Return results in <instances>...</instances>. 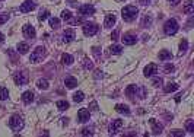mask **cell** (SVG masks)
Returning a JSON list of instances; mask_svg holds the SVG:
<instances>
[{"instance_id": "cell-4", "label": "cell", "mask_w": 194, "mask_h": 137, "mask_svg": "<svg viewBox=\"0 0 194 137\" xmlns=\"http://www.w3.org/2000/svg\"><path fill=\"white\" fill-rule=\"evenodd\" d=\"M25 126V123H23L22 117H19V115H13L10 120H9V127H10L13 131H21Z\"/></svg>"}, {"instance_id": "cell-17", "label": "cell", "mask_w": 194, "mask_h": 137, "mask_svg": "<svg viewBox=\"0 0 194 137\" xmlns=\"http://www.w3.org/2000/svg\"><path fill=\"white\" fill-rule=\"evenodd\" d=\"M64 85H66L69 89H73V88H76V86H78V80H76L75 77L69 76V77L64 79Z\"/></svg>"}, {"instance_id": "cell-8", "label": "cell", "mask_w": 194, "mask_h": 137, "mask_svg": "<svg viewBox=\"0 0 194 137\" xmlns=\"http://www.w3.org/2000/svg\"><path fill=\"white\" fill-rule=\"evenodd\" d=\"M79 13L82 16H86V15H94L95 13V7L92 5H82L79 7Z\"/></svg>"}, {"instance_id": "cell-50", "label": "cell", "mask_w": 194, "mask_h": 137, "mask_svg": "<svg viewBox=\"0 0 194 137\" xmlns=\"http://www.w3.org/2000/svg\"><path fill=\"white\" fill-rule=\"evenodd\" d=\"M181 96H183V95H178L177 98H175V101H177V102H180V101H181Z\"/></svg>"}, {"instance_id": "cell-42", "label": "cell", "mask_w": 194, "mask_h": 137, "mask_svg": "<svg viewBox=\"0 0 194 137\" xmlns=\"http://www.w3.org/2000/svg\"><path fill=\"white\" fill-rule=\"evenodd\" d=\"M165 71H166V73L174 71V66H172V64H166V66H165Z\"/></svg>"}, {"instance_id": "cell-12", "label": "cell", "mask_w": 194, "mask_h": 137, "mask_svg": "<svg viewBox=\"0 0 194 137\" xmlns=\"http://www.w3.org/2000/svg\"><path fill=\"white\" fill-rule=\"evenodd\" d=\"M23 37L28 39L35 38V28L32 25H25L23 26Z\"/></svg>"}, {"instance_id": "cell-34", "label": "cell", "mask_w": 194, "mask_h": 137, "mask_svg": "<svg viewBox=\"0 0 194 137\" xmlns=\"http://www.w3.org/2000/svg\"><path fill=\"white\" fill-rule=\"evenodd\" d=\"M50 26L57 29V28L60 26V19L59 18H50Z\"/></svg>"}, {"instance_id": "cell-22", "label": "cell", "mask_w": 194, "mask_h": 137, "mask_svg": "<svg viewBox=\"0 0 194 137\" xmlns=\"http://www.w3.org/2000/svg\"><path fill=\"white\" fill-rule=\"evenodd\" d=\"M61 61H63V64H66V66H70V64H73V55L70 54H63L61 55Z\"/></svg>"}, {"instance_id": "cell-9", "label": "cell", "mask_w": 194, "mask_h": 137, "mask_svg": "<svg viewBox=\"0 0 194 137\" xmlns=\"http://www.w3.org/2000/svg\"><path fill=\"white\" fill-rule=\"evenodd\" d=\"M123 44H126V45H133L137 42V37L134 35V34H124V37H123Z\"/></svg>"}, {"instance_id": "cell-52", "label": "cell", "mask_w": 194, "mask_h": 137, "mask_svg": "<svg viewBox=\"0 0 194 137\" xmlns=\"http://www.w3.org/2000/svg\"><path fill=\"white\" fill-rule=\"evenodd\" d=\"M118 2H124V0H118Z\"/></svg>"}, {"instance_id": "cell-20", "label": "cell", "mask_w": 194, "mask_h": 137, "mask_svg": "<svg viewBox=\"0 0 194 137\" xmlns=\"http://www.w3.org/2000/svg\"><path fill=\"white\" fill-rule=\"evenodd\" d=\"M115 111H117V112H120V114H126V115L130 114V108H128L127 105H124V104L115 105Z\"/></svg>"}, {"instance_id": "cell-37", "label": "cell", "mask_w": 194, "mask_h": 137, "mask_svg": "<svg viewBox=\"0 0 194 137\" xmlns=\"http://www.w3.org/2000/svg\"><path fill=\"white\" fill-rule=\"evenodd\" d=\"M185 130L188 133H194V121L193 120H188L185 123Z\"/></svg>"}, {"instance_id": "cell-5", "label": "cell", "mask_w": 194, "mask_h": 137, "mask_svg": "<svg viewBox=\"0 0 194 137\" xmlns=\"http://www.w3.org/2000/svg\"><path fill=\"white\" fill-rule=\"evenodd\" d=\"M13 79H15V83H16L18 86H23V85H26V83H28L26 71H16V73H15V76H13Z\"/></svg>"}, {"instance_id": "cell-49", "label": "cell", "mask_w": 194, "mask_h": 137, "mask_svg": "<svg viewBox=\"0 0 194 137\" xmlns=\"http://www.w3.org/2000/svg\"><path fill=\"white\" fill-rule=\"evenodd\" d=\"M3 42H5V35L0 32V44H3Z\"/></svg>"}, {"instance_id": "cell-6", "label": "cell", "mask_w": 194, "mask_h": 137, "mask_svg": "<svg viewBox=\"0 0 194 137\" xmlns=\"http://www.w3.org/2000/svg\"><path fill=\"white\" fill-rule=\"evenodd\" d=\"M98 29H99V26L98 25H95V23H85L83 25V34L86 35V37H92V35H95V34L98 32Z\"/></svg>"}, {"instance_id": "cell-32", "label": "cell", "mask_w": 194, "mask_h": 137, "mask_svg": "<svg viewBox=\"0 0 194 137\" xmlns=\"http://www.w3.org/2000/svg\"><path fill=\"white\" fill-rule=\"evenodd\" d=\"M48 16H50V12H48V10H41V12H39V15H38V21H39V22H44Z\"/></svg>"}, {"instance_id": "cell-29", "label": "cell", "mask_w": 194, "mask_h": 137, "mask_svg": "<svg viewBox=\"0 0 194 137\" xmlns=\"http://www.w3.org/2000/svg\"><path fill=\"white\" fill-rule=\"evenodd\" d=\"M55 105H57V108H59L60 111H66V110H69V107H70L67 101H59Z\"/></svg>"}, {"instance_id": "cell-31", "label": "cell", "mask_w": 194, "mask_h": 137, "mask_svg": "<svg viewBox=\"0 0 194 137\" xmlns=\"http://www.w3.org/2000/svg\"><path fill=\"white\" fill-rule=\"evenodd\" d=\"M177 89H178L177 83H168V85L165 86V92L166 93H171V92H175Z\"/></svg>"}, {"instance_id": "cell-41", "label": "cell", "mask_w": 194, "mask_h": 137, "mask_svg": "<svg viewBox=\"0 0 194 137\" xmlns=\"http://www.w3.org/2000/svg\"><path fill=\"white\" fill-rule=\"evenodd\" d=\"M92 51H94L95 57H96V58H98V60H99V58H101V53H99V48H98V47H94V48H92Z\"/></svg>"}, {"instance_id": "cell-46", "label": "cell", "mask_w": 194, "mask_h": 137, "mask_svg": "<svg viewBox=\"0 0 194 137\" xmlns=\"http://www.w3.org/2000/svg\"><path fill=\"white\" fill-rule=\"evenodd\" d=\"M180 2H181V0H169V3H171L172 6H177Z\"/></svg>"}, {"instance_id": "cell-26", "label": "cell", "mask_w": 194, "mask_h": 137, "mask_svg": "<svg viewBox=\"0 0 194 137\" xmlns=\"http://www.w3.org/2000/svg\"><path fill=\"white\" fill-rule=\"evenodd\" d=\"M184 13H187V15H193L194 13V5L191 2H187L185 6H184Z\"/></svg>"}, {"instance_id": "cell-1", "label": "cell", "mask_w": 194, "mask_h": 137, "mask_svg": "<svg viewBox=\"0 0 194 137\" xmlns=\"http://www.w3.org/2000/svg\"><path fill=\"white\" fill-rule=\"evenodd\" d=\"M121 15H123V19L126 22H133L139 15V9L136 6H126L121 10Z\"/></svg>"}, {"instance_id": "cell-11", "label": "cell", "mask_w": 194, "mask_h": 137, "mask_svg": "<svg viewBox=\"0 0 194 137\" xmlns=\"http://www.w3.org/2000/svg\"><path fill=\"white\" fill-rule=\"evenodd\" d=\"M156 73H158V66H156L155 63H150V64H148V66L144 67V76L146 77L155 76Z\"/></svg>"}, {"instance_id": "cell-30", "label": "cell", "mask_w": 194, "mask_h": 137, "mask_svg": "<svg viewBox=\"0 0 194 137\" xmlns=\"http://www.w3.org/2000/svg\"><path fill=\"white\" fill-rule=\"evenodd\" d=\"M110 53H111V54H121V53H123V47H121V45H111V47H110Z\"/></svg>"}, {"instance_id": "cell-38", "label": "cell", "mask_w": 194, "mask_h": 137, "mask_svg": "<svg viewBox=\"0 0 194 137\" xmlns=\"http://www.w3.org/2000/svg\"><path fill=\"white\" fill-rule=\"evenodd\" d=\"M80 134H82V136H92V134H94V131H92V128H88V127H85L82 131H80Z\"/></svg>"}, {"instance_id": "cell-21", "label": "cell", "mask_w": 194, "mask_h": 137, "mask_svg": "<svg viewBox=\"0 0 194 137\" xmlns=\"http://www.w3.org/2000/svg\"><path fill=\"white\" fill-rule=\"evenodd\" d=\"M171 58H172V54L168 51V50H162V51H159V60L161 61L171 60Z\"/></svg>"}, {"instance_id": "cell-24", "label": "cell", "mask_w": 194, "mask_h": 137, "mask_svg": "<svg viewBox=\"0 0 194 137\" xmlns=\"http://www.w3.org/2000/svg\"><path fill=\"white\" fill-rule=\"evenodd\" d=\"M28 50H29V45L26 42H19L18 44V53H21V54H26Z\"/></svg>"}, {"instance_id": "cell-36", "label": "cell", "mask_w": 194, "mask_h": 137, "mask_svg": "<svg viewBox=\"0 0 194 137\" xmlns=\"http://www.w3.org/2000/svg\"><path fill=\"white\" fill-rule=\"evenodd\" d=\"M83 98H85V95H83V92H76L75 95H73V101L78 104V102H82Z\"/></svg>"}, {"instance_id": "cell-16", "label": "cell", "mask_w": 194, "mask_h": 137, "mask_svg": "<svg viewBox=\"0 0 194 137\" xmlns=\"http://www.w3.org/2000/svg\"><path fill=\"white\" fill-rule=\"evenodd\" d=\"M150 124L153 126V128H152V131H153V134H161L162 131V124H159V123H156L155 118H150Z\"/></svg>"}, {"instance_id": "cell-3", "label": "cell", "mask_w": 194, "mask_h": 137, "mask_svg": "<svg viewBox=\"0 0 194 137\" xmlns=\"http://www.w3.org/2000/svg\"><path fill=\"white\" fill-rule=\"evenodd\" d=\"M45 54H47L45 48L39 45V47H37V48L32 51V54H31V57H29V61H31V63H39V61L45 57Z\"/></svg>"}, {"instance_id": "cell-25", "label": "cell", "mask_w": 194, "mask_h": 137, "mask_svg": "<svg viewBox=\"0 0 194 137\" xmlns=\"http://www.w3.org/2000/svg\"><path fill=\"white\" fill-rule=\"evenodd\" d=\"M143 28H148V26H150L152 25V16L150 15H144L143 16V19H142V23H140Z\"/></svg>"}, {"instance_id": "cell-44", "label": "cell", "mask_w": 194, "mask_h": 137, "mask_svg": "<svg viewBox=\"0 0 194 137\" xmlns=\"http://www.w3.org/2000/svg\"><path fill=\"white\" fill-rule=\"evenodd\" d=\"M91 110H94V111H96L98 110V104H96V102H91Z\"/></svg>"}, {"instance_id": "cell-40", "label": "cell", "mask_w": 194, "mask_h": 137, "mask_svg": "<svg viewBox=\"0 0 194 137\" xmlns=\"http://www.w3.org/2000/svg\"><path fill=\"white\" fill-rule=\"evenodd\" d=\"M9 21V15H0V25H3Z\"/></svg>"}, {"instance_id": "cell-2", "label": "cell", "mask_w": 194, "mask_h": 137, "mask_svg": "<svg viewBox=\"0 0 194 137\" xmlns=\"http://www.w3.org/2000/svg\"><path fill=\"white\" fill-rule=\"evenodd\" d=\"M178 29H180V25L175 19H168L164 25V32L166 35H175L178 32Z\"/></svg>"}, {"instance_id": "cell-10", "label": "cell", "mask_w": 194, "mask_h": 137, "mask_svg": "<svg viewBox=\"0 0 194 137\" xmlns=\"http://www.w3.org/2000/svg\"><path fill=\"white\" fill-rule=\"evenodd\" d=\"M35 3H34L32 0H26V2H23L22 5H21V7H19V9H21V12H22V13H28V12H31V10H34V9H35Z\"/></svg>"}, {"instance_id": "cell-33", "label": "cell", "mask_w": 194, "mask_h": 137, "mask_svg": "<svg viewBox=\"0 0 194 137\" xmlns=\"http://www.w3.org/2000/svg\"><path fill=\"white\" fill-rule=\"evenodd\" d=\"M61 19H63V21H67V22H70V21H72V13H70V10H63L61 12Z\"/></svg>"}, {"instance_id": "cell-27", "label": "cell", "mask_w": 194, "mask_h": 137, "mask_svg": "<svg viewBox=\"0 0 194 137\" xmlns=\"http://www.w3.org/2000/svg\"><path fill=\"white\" fill-rule=\"evenodd\" d=\"M82 66H83V69H85V70H94V63L89 60V58H83Z\"/></svg>"}, {"instance_id": "cell-23", "label": "cell", "mask_w": 194, "mask_h": 137, "mask_svg": "<svg viewBox=\"0 0 194 137\" xmlns=\"http://www.w3.org/2000/svg\"><path fill=\"white\" fill-rule=\"evenodd\" d=\"M37 86H38V89H42V91H47V89L50 88L47 79H39L38 82H37Z\"/></svg>"}, {"instance_id": "cell-19", "label": "cell", "mask_w": 194, "mask_h": 137, "mask_svg": "<svg viewBox=\"0 0 194 137\" xmlns=\"http://www.w3.org/2000/svg\"><path fill=\"white\" fill-rule=\"evenodd\" d=\"M22 101L25 102V104H31L34 101V92H31V91H26V92L22 93Z\"/></svg>"}, {"instance_id": "cell-39", "label": "cell", "mask_w": 194, "mask_h": 137, "mask_svg": "<svg viewBox=\"0 0 194 137\" xmlns=\"http://www.w3.org/2000/svg\"><path fill=\"white\" fill-rule=\"evenodd\" d=\"M162 83H164V80H162L161 77H155V79H153V82H152V85L158 88V86H161Z\"/></svg>"}, {"instance_id": "cell-43", "label": "cell", "mask_w": 194, "mask_h": 137, "mask_svg": "<svg viewBox=\"0 0 194 137\" xmlns=\"http://www.w3.org/2000/svg\"><path fill=\"white\" fill-rule=\"evenodd\" d=\"M111 39H112V41L118 39V31H114V32L111 34Z\"/></svg>"}, {"instance_id": "cell-48", "label": "cell", "mask_w": 194, "mask_h": 137, "mask_svg": "<svg viewBox=\"0 0 194 137\" xmlns=\"http://www.w3.org/2000/svg\"><path fill=\"white\" fill-rule=\"evenodd\" d=\"M139 2H140L143 6H146V5H149V3H150V0H139Z\"/></svg>"}, {"instance_id": "cell-47", "label": "cell", "mask_w": 194, "mask_h": 137, "mask_svg": "<svg viewBox=\"0 0 194 137\" xmlns=\"http://www.w3.org/2000/svg\"><path fill=\"white\" fill-rule=\"evenodd\" d=\"M95 73H96V75H95V77H96V79H98V77H102V71H101V70H96Z\"/></svg>"}, {"instance_id": "cell-51", "label": "cell", "mask_w": 194, "mask_h": 137, "mask_svg": "<svg viewBox=\"0 0 194 137\" xmlns=\"http://www.w3.org/2000/svg\"><path fill=\"white\" fill-rule=\"evenodd\" d=\"M149 39V35H143V41H148Z\"/></svg>"}, {"instance_id": "cell-45", "label": "cell", "mask_w": 194, "mask_h": 137, "mask_svg": "<svg viewBox=\"0 0 194 137\" xmlns=\"http://www.w3.org/2000/svg\"><path fill=\"white\" fill-rule=\"evenodd\" d=\"M171 134H172V136H184V133L180 131V130H175V131H172Z\"/></svg>"}, {"instance_id": "cell-28", "label": "cell", "mask_w": 194, "mask_h": 137, "mask_svg": "<svg viewBox=\"0 0 194 137\" xmlns=\"http://www.w3.org/2000/svg\"><path fill=\"white\" fill-rule=\"evenodd\" d=\"M187 50H188V42H187V39H183V42L180 44V55L185 54Z\"/></svg>"}, {"instance_id": "cell-15", "label": "cell", "mask_w": 194, "mask_h": 137, "mask_svg": "<svg viewBox=\"0 0 194 137\" xmlns=\"http://www.w3.org/2000/svg\"><path fill=\"white\" fill-rule=\"evenodd\" d=\"M117 22V18L115 15H107L105 18V21H104V26L105 28H111V26H114Z\"/></svg>"}, {"instance_id": "cell-13", "label": "cell", "mask_w": 194, "mask_h": 137, "mask_svg": "<svg viewBox=\"0 0 194 137\" xmlns=\"http://www.w3.org/2000/svg\"><path fill=\"white\" fill-rule=\"evenodd\" d=\"M76 38V34H75V31L73 29H66L64 32H63V42H72L73 39Z\"/></svg>"}, {"instance_id": "cell-18", "label": "cell", "mask_w": 194, "mask_h": 137, "mask_svg": "<svg viewBox=\"0 0 194 137\" xmlns=\"http://www.w3.org/2000/svg\"><path fill=\"white\" fill-rule=\"evenodd\" d=\"M137 91H139V88L136 85H130V86L126 89V95H127L128 98H133V96L137 95Z\"/></svg>"}, {"instance_id": "cell-35", "label": "cell", "mask_w": 194, "mask_h": 137, "mask_svg": "<svg viewBox=\"0 0 194 137\" xmlns=\"http://www.w3.org/2000/svg\"><path fill=\"white\" fill-rule=\"evenodd\" d=\"M7 98H9V91L6 88H0V99L2 101H6Z\"/></svg>"}, {"instance_id": "cell-14", "label": "cell", "mask_w": 194, "mask_h": 137, "mask_svg": "<svg viewBox=\"0 0 194 137\" xmlns=\"http://www.w3.org/2000/svg\"><path fill=\"white\" fill-rule=\"evenodd\" d=\"M89 117H91V114H89V110H86V108L79 110V112H78L79 123H86V121H89Z\"/></svg>"}, {"instance_id": "cell-7", "label": "cell", "mask_w": 194, "mask_h": 137, "mask_svg": "<svg viewBox=\"0 0 194 137\" xmlns=\"http://www.w3.org/2000/svg\"><path fill=\"white\" fill-rule=\"evenodd\" d=\"M123 126H124V121L123 120H114L110 124V133L111 134H115V133H118L121 130Z\"/></svg>"}]
</instances>
